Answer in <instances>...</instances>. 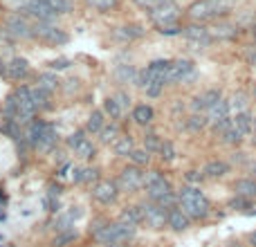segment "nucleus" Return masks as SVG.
Masks as SVG:
<instances>
[{
	"label": "nucleus",
	"instance_id": "nucleus-11",
	"mask_svg": "<svg viewBox=\"0 0 256 247\" xmlns=\"http://www.w3.org/2000/svg\"><path fill=\"white\" fill-rule=\"evenodd\" d=\"M2 34L11 40H31V20L20 11H11L2 20Z\"/></svg>",
	"mask_w": 256,
	"mask_h": 247
},
{
	"label": "nucleus",
	"instance_id": "nucleus-9",
	"mask_svg": "<svg viewBox=\"0 0 256 247\" xmlns=\"http://www.w3.org/2000/svg\"><path fill=\"white\" fill-rule=\"evenodd\" d=\"M144 178H146V169H139V166H135V164H126L124 169L117 173L115 182L121 193L135 196V193L144 191Z\"/></svg>",
	"mask_w": 256,
	"mask_h": 247
},
{
	"label": "nucleus",
	"instance_id": "nucleus-52",
	"mask_svg": "<svg viewBox=\"0 0 256 247\" xmlns=\"http://www.w3.org/2000/svg\"><path fill=\"white\" fill-rule=\"evenodd\" d=\"M243 58H245L247 65L254 67V70H256V45H254V43L247 45V47L243 49Z\"/></svg>",
	"mask_w": 256,
	"mask_h": 247
},
{
	"label": "nucleus",
	"instance_id": "nucleus-54",
	"mask_svg": "<svg viewBox=\"0 0 256 247\" xmlns=\"http://www.w3.org/2000/svg\"><path fill=\"white\" fill-rule=\"evenodd\" d=\"M157 34H162V36H180V34H182V25H178V27H164V29H157Z\"/></svg>",
	"mask_w": 256,
	"mask_h": 247
},
{
	"label": "nucleus",
	"instance_id": "nucleus-46",
	"mask_svg": "<svg viewBox=\"0 0 256 247\" xmlns=\"http://www.w3.org/2000/svg\"><path fill=\"white\" fill-rule=\"evenodd\" d=\"M166 2H171V0H133L135 7H137L139 11H144V13L153 11V9L162 7V4H166Z\"/></svg>",
	"mask_w": 256,
	"mask_h": 247
},
{
	"label": "nucleus",
	"instance_id": "nucleus-55",
	"mask_svg": "<svg viewBox=\"0 0 256 247\" xmlns=\"http://www.w3.org/2000/svg\"><path fill=\"white\" fill-rule=\"evenodd\" d=\"M94 247H135L133 243H115V245H94Z\"/></svg>",
	"mask_w": 256,
	"mask_h": 247
},
{
	"label": "nucleus",
	"instance_id": "nucleus-32",
	"mask_svg": "<svg viewBox=\"0 0 256 247\" xmlns=\"http://www.w3.org/2000/svg\"><path fill=\"white\" fill-rule=\"evenodd\" d=\"M72 153H74L76 160H81V162H85V164H90V162L97 157V153H99V144L92 142V137H85L83 142H81Z\"/></svg>",
	"mask_w": 256,
	"mask_h": 247
},
{
	"label": "nucleus",
	"instance_id": "nucleus-5",
	"mask_svg": "<svg viewBox=\"0 0 256 247\" xmlns=\"http://www.w3.org/2000/svg\"><path fill=\"white\" fill-rule=\"evenodd\" d=\"M137 229L128 223H121V220H110L97 236L92 238L97 245H115V243H133L137 238Z\"/></svg>",
	"mask_w": 256,
	"mask_h": 247
},
{
	"label": "nucleus",
	"instance_id": "nucleus-24",
	"mask_svg": "<svg viewBox=\"0 0 256 247\" xmlns=\"http://www.w3.org/2000/svg\"><path fill=\"white\" fill-rule=\"evenodd\" d=\"M232 193L256 202V178H252V175H241V178H236L232 184Z\"/></svg>",
	"mask_w": 256,
	"mask_h": 247
},
{
	"label": "nucleus",
	"instance_id": "nucleus-3",
	"mask_svg": "<svg viewBox=\"0 0 256 247\" xmlns=\"http://www.w3.org/2000/svg\"><path fill=\"white\" fill-rule=\"evenodd\" d=\"M178 191V207L193 220V223H205L214 214V205H211L209 196L202 191V187H191V184H182Z\"/></svg>",
	"mask_w": 256,
	"mask_h": 247
},
{
	"label": "nucleus",
	"instance_id": "nucleus-8",
	"mask_svg": "<svg viewBox=\"0 0 256 247\" xmlns=\"http://www.w3.org/2000/svg\"><path fill=\"white\" fill-rule=\"evenodd\" d=\"M182 16H184V9L180 7L175 0H171V2L162 4V7L153 9V11H148L146 13V20L151 22L155 29H164V27L182 25Z\"/></svg>",
	"mask_w": 256,
	"mask_h": 247
},
{
	"label": "nucleus",
	"instance_id": "nucleus-43",
	"mask_svg": "<svg viewBox=\"0 0 256 247\" xmlns=\"http://www.w3.org/2000/svg\"><path fill=\"white\" fill-rule=\"evenodd\" d=\"M157 155H160V160L164 162V164H171V162L178 160V148H175V144L171 142V139H164L160 151H157Z\"/></svg>",
	"mask_w": 256,
	"mask_h": 247
},
{
	"label": "nucleus",
	"instance_id": "nucleus-30",
	"mask_svg": "<svg viewBox=\"0 0 256 247\" xmlns=\"http://www.w3.org/2000/svg\"><path fill=\"white\" fill-rule=\"evenodd\" d=\"M137 148V142H135V137L130 133H121L119 137L115 139V144H112V153H115L117 157H126L128 160V155Z\"/></svg>",
	"mask_w": 256,
	"mask_h": 247
},
{
	"label": "nucleus",
	"instance_id": "nucleus-56",
	"mask_svg": "<svg viewBox=\"0 0 256 247\" xmlns=\"http://www.w3.org/2000/svg\"><path fill=\"white\" fill-rule=\"evenodd\" d=\"M247 173H250L252 178H256V162H250V164H247Z\"/></svg>",
	"mask_w": 256,
	"mask_h": 247
},
{
	"label": "nucleus",
	"instance_id": "nucleus-26",
	"mask_svg": "<svg viewBox=\"0 0 256 247\" xmlns=\"http://www.w3.org/2000/svg\"><path fill=\"white\" fill-rule=\"evenodd\" d=\"M117 220H121V223H128V225H133V227H142V225H144L142 202H130V205L121 207Z\"/></svg>",
	"mask_w": 256,
	"mask_h": 247
},
{
	"label": "nucleus",
	"instance_id": "nucleus-16",
	"mask_svg": "<svg viewBox=\"0 0 256 247\" xmlns=\"http://www.w3.org/2000/svg\"><path fill=\"white\" fill-rule=\"evenodd\" d=\"M142 211H144V227L151 232H162L166 229V218H169V209L155 205L151 200H142Z\"/></svg>",
	"mask_w": 256,
	"mask_h": 247
},
{
	"label": "nucleus",
	"instance_id": "nucleus-4",
	"mask_svg": "<svg viewBox=\"0 0 256 247\" xmlns=\"http://www.w3.org/2000/svg\"><path fill=\"white\" fill-rule=\"evenodd\" d=\"M236 4L238 0H193L184 9V16L191 22H218L232 16Z\"/></svg>",
	"mask_w": 256,
	"mask_h": 247
},
{
	"label": "nucleus",
	"instance_id": "nucleus-21",
	"mask_svg": "<svg viewBox=\"0 0 256 247\" xmlns=\"http://www.w3.org/2000/svg\"><path fill=\"white\" fill-rule=\"evenodd\" d=\"M209 31H211L214 43L216 40H218V43H227V40H236L238 36H241V27L234 25V22H227V18L218 20L214 27H209Z\"/></svg>",
	"mask_w": 256,
	"mask_h": 247
},
{
	"label": "nucleus",
	"instance_id": "nucleus-42",
	"mask_svg": "<svg viewBox=\"0 0 256 247\" xmlns=\"http://www.w3.org/2000/svg\"><path fill=\"white\" fill-rule=\"evenodd\" d=\"M151 162H153V153H148L146 148H142V146H137L128 155V164H135V166H139V169H148Z\"/></svg>",
	"mask_w": 256,
	"mask_h": 247
},
{
	"label": "nucleus",
	"instance_id": "nucleus-1",
	"mask_svg": "<svg viewBox=\"0 0 256 247\" xmlns=\"http://www.w3.org/2000/svg\"><path fill=\"white\" fill-rule=\"evenodd\" d=\"M0 115L2 119H9V121H16L18 126L25 128L27 124L38 117L34 108V101H31V85L27 83H18L4 94L2 99V106H0Z\"/></svg>",
	"mask_w": 256,
	"mask_h": 247
},
{
	"label": "nucleus",
	"instance_id": "nucleus-18",
	"mask_svg": "<svg viewBox=\"0 0 256 247\" xmlns=\"http://www.w3.org/2000/svg\"><path fill=\"white\" fill-rule=\"evenodd\" d=\"M146 25L142 22H124V25H115L110 31V36L119 43H135V40L146 36Z\"/></svg>",
	"mask_w": 256,
	"mask_h": 247
},
{
	"label": "nucleus",
	"instance_id": "nucleus-37",
	"mask_svg": "<svg viewBox=\"0 0 256 247\" xmlns=\"http://www.w3.org/2000/svg\"><path fill=\"white\" fill-rule=\"evenodd\" d=\"M76 241H79V232H76V227H70L54 234L52 241H49V247H72Z\"/></svg>",
	"mask_w": 256,
	"mask_h": 247
},
{
	"label": "nucleus",
	"instance_id": "nucleus-15",
	"mask_svg": "<svg viewBox=\"0 0 256 247\" xmlns=\"http://www.w3.org/2000/svg\"><path fill=\"white\" fill-rule=\"evenodd\" d=\"M2 76L7 81H13V83L18 85V83H25L27 79H31L34 72H31V65L25 56H11L9 61H4Z\"/></svg>",
	"mask_w": 256,
	"mask_h": 247
},
{
	"label": "nucleus",
	"instance_id": "nucleus-35",
	"mask_svg": "<svg viewBox=\"0 0 256 247\" xmlns=\"http://www.w3.org/2000/svg\"><path fill=\"white\" fill-rule=\"evenodd\" d=\"M207 128H209V119H207L205 112H191V115L184 119V130L191 135L205 133Z\"/></svg>",
	"mask_w": 256,
	"mask_h": 247
},
{
	"label": "nucleus",
	"instance_id": "nucleus-2",
	"mask_svg": "<svg viewBox=\"0 0 256 247\" xmlns=\"http://www.w3.org/2000/svg\"><path fill=\"white\" fill-rule=\"evenodd\" d=\"M22 142H25L27 151L49 155V153L61 144V135H58V128L52 121L36 117L31 124H27L25 128H22Z\"/></svg>",
	"mask_w": 256,
	"mask_h": 247
},
{
	"label": "nucleus",
	"instance_id": "nucleus-45",
	"mask_svg": "<svg viewBox=\"0 0 256 247\" xmlns=\"http://www.w3.org/2000/svg\"><path fill=\"white\" fill-rule=\"evenodd\" d=\"M85 137H90V135H88V133H85V130H83V126H81V128L72 130V133H70V135H67V137H65V146H67V148H70V151H74V148H76V146H79V144H81V142H83V139H85Z\"/></svg>",
	"mask_w": 256,
	"mask_h": 247
},
{
	"label": "nucleus",
	"instance_id": "nucleus-7",
	"mask_svg": "<svg viewBox=\"0 0 256 247\" xmlns=\"http://www.w3.org/2000/svg\"><path fill=\"white\" fill-rule=\"evenodd\" d=\"M169 193H175V187L160 169H146V178H144V200L160 202Z\"/></svg>",
	"mask_w": 256,
	"mask_h": 247
},
{
	"label": "nucleus",
	"instance_id": "nucleus-12",
	"mask_svg": "<svg viewBox=\"0 0 256 247\" xmlns=\"http://www.w3.org/2000/svg\"><path fill=\"white\" fill-rule=\"evenodd\" d=\"M92 191H90V198H92V202H97L99 207H112L117 205V200H119L121 191L119 187H117L115 178H101L97 184H92Z\"/></svg>",
	"mask_w": 256,
	"mask_h": 247
},
{
	"label": "nucleus",
	"instance_id": "nucleus-34",
	"mask_svg": "<svg viewBox=\"0 0 256 247\" xmlns=\"http://www.w3.org/2000/svg\"><path fill=\"white\" fill-rule=\"evenodd\" d=\"M121 133H124V130H121L119 121H108V124L101 128V133L97 135V144L99 146H112L115 139L119 137Z\"/></svg>",
	"mask_w": 256,
	"mask_h": 247
},
{
	"label": "nucleus",
	"instance_id": "nucleus-47",
	"mask_svg": "<svg viewBox=\"0 0 256 247\" xmlns=\"http://www.w3.org/2000/svg\"><path fill=\"white\" fill-rule=\"evenodd\" d=\"M112 97H115V99H117V103H119V106L124 108V112H128L130 108L135 106V103H133V97H130V92H128V90H124V88H119L115 94H112Z\"/></svg>",
	"mask_w": 256,
	"mask_h": 247
},
{
	"label": "nucleus",
	"instance_id": "nucleus-41",
	"mask_svg": "<svg viewBox=\"0 0 256 247\" xmlns=\"http://www.w3.org/2000/svg\"><path fill=\"white\" fill-rule=\"evenodd\" d=\"M250 103H252V94L245 92V90H236L229 99V106H232V115L234 112H243V110H250Z\"/></svg>",
	"mask_w": 256,
	"mask_h": 247
},
{
	"label": "nucleus",
	"instance_id": "nucleus-44",
	"mask_svg": "<svg viewBox=\"0 0 256 247\" xmlns=\"http://www.w3.org/2000/svg\"><path fill=\"white\" fill-rule=\"evenodd\" d=\"M252 205H254L252 200H247V198H243V196H234V193H232V198L225 202V207H227L229 211H247V209H252Z\"/></svg>",
	"mask_w": 256,
	"mask_h": 247
},
{
	"label": "nucleus",
	"instance_id": "nucleus-57",
	"mask_svg": "<svg viewBox=\"0 0 256 247\" xmlns=\"http://www.w3.org/2000/svg\"><path fill=\"white\" fill-rule=\"evenodd\" d=\"M250 94H252V101L256 103V81H254V83H252V92H250Z\"/></svg>",
	"mask_w": 256,
	"mask_h": 247
},
{
	"label": "nucleus",
	"instance_id": "nucleus-22",
	"mask_svg": "<svg viewBox=\"0 0 256 247\" xmlns=\"http://www.w3.org/2000/svg\"><path fill=\"white\" fill-rule=\"evenodd\" d=\"M193 225V220L189 218L187 214H184L180 207H173V209H169V218H166V229L173 234H184L189 232Z\"/></svg>",
	"mask_w": 256,
	"mask_h": 247
},
{
	"label": "nucleus",
	"instance_id": "nucleus-33",
	"mask_svg": "<svg viewBox=\"0 0 256 247\" xmlns=\"http://www.w3.org/2000/svg\"><path fill=\"white\" fill-rule=\"evenodd\" d=\"M83 4L88 9H92L94 13H101V16L117 13L121 9V0H83Z\"/></svg>",
	"mask_w": 256,
	"mask_h": 247
},
{
	"label": "nucleus",
	"instance_id": "nucleus-40",
	"mask_svg": "<svg viewBox=\"0 0 256 247\" xmlns=\"http://www.w3.org/2000/svg\"><path fill=\"white\" fill-rule=\"evenodd\" d=\"M162 142H164V137H162L160 133H157L155 128H144V137H142V148H146L148 153H153V155H157V151H160Z\"/></svg>",
	"mask_w": 256,
	"mask_h": 247
},
{
	"label": "nucleus",
	"instance_id": "nucleus-50",
	"mask_svg": "<svg viewBox=\"0 0 256 247\" xmlns=\"http://www.w3.org/2000/svg\"><path fill=\"white\" fill-rule=\"evenodd\" d=\"M108 223H110V220H108L106 216H97V218H92V220H90V227H88V236L94 238L103 227H106Z\"/></svg>",
	"mask_w": 256,
	"mask_h": 247
},
{
	"label": "nucleus",
	"instance_id": "nucleus-61",
	"mask_svg": "<svg viewBox=\"0 0 256 247\" xmlns=\"http://www.w3.org/2000/svg\"><path fill=\"white\" fill-rule=\"evenodd\" d=\"M254 130H256V112H254Z\"/></svg>",
	"mask_w": 256,
	"mask_h": 247
},
{
	"label": "nucleus",
	"instance_id": "nucleus-14",
	"mask_svg": "<svg viewBox=\"0 0 256 247\" xmlns=\"http://www.w3.org/2000/svg\"><path fill=\"white\" fill-rule=\"evenodd\" d=\"M182 36L189 45H193L196 49H205L209 45H214V38H211V31L205 22H191L189 20L187 25H182Z\"/></svg>",
	"mask_w": 256,
	"mask_h": 247
},
{
	"label": "nucleus",
	"instance_id": "nucleus-62",
	"mask_svg": "<svg viewBox=\"0 0 256 247\" xmlns=\"http://www.w3.org/2000/svg\"><path fill=\"white\" fill-rule=\"evenodd\" d=\"M250 247H256V245H250Z\"/></svg>",
	"mask_w": 256,
	"mask_h": 247
},
{
	"label": "nucleus",
	"instance_id": "nucleus-48",
	"mask_svg": "<svg viewBox=\"0 0 256 247\" xmlns=\"http://www.w3.org/2000/svg\"><path fill=\"white\" fill-rule=\"evenodd\" d=\"M202 182H205V173H202V169H189L187 173H184V184L200 187Z\"/></svg>",
	"mask_w": 256,
	"mask_h": 247
},
{
	"label": "nucleus",
	"instance_id": "nucleus-28",
	"mask_svg": "<svg viewBox=\"0 0 256 247\" xmlns=\"http://www.w3.org/2000/svg\"><path fill=\"white\" fill-rule=\"evenodd\" d=\"M137 74H139V67L130 65V63L117 65L115 70H112V79H115V83H119L121 88H124V85H135L137 83Z\"/></svg>",
	"mask_w": 256,
	"mask_h": 247
},
{
	"label": "nucleus",
	"instance_id": "nucleus-53",
	"mask_svg": "<svg viewBox=\"0 0 256 247\" xmlns=\"http://www.w3.org/2000/svg\"><path fill=\"white\" fill-rule=\"evenodd\" d=\"M43 205H45V211H49V214H61V209H58V198L45 196L43 198Z\"/></svg>",
	"mask_w": 256,
	"mask_h": 247
},
{
	"label": "nucleus",
	"instance_id": "nucleus-31",
	"mask_svg": "<svg viewBox=\"0 0 256 247\" xmlns=\"http://www.w3.org/2000/svg\"><path fill=\"white\" fill-rule=\"evenodd\" d=\"M108 124V117L103 115V110L101 108H94L92 112L88 115V119H85V124H83V130L88 135H94L97 137L99 133H101V128Z\"/></svg>",
	"mask_w": 256,
	"mask_h": 247
},
{
	"label": "nucleus",
	"instance_id": "nucleus-36",
	"mask_svg": "<svg viewBox=\"0 0 256 247\" xmlns=\"http://www.w3.org/2000/svg\"><path fill=\"white\" fill-rule=\"evenodd\" d=\"M232 117V106H229V99H220L209 112H207V119H209V126L211 124H218V121H225Z\"/></svg>",
	"mask_w": 256,
	"mask_h": 247
},
{
	"label": "nucleus",
	"instance_id": "nucleus-27",
	"mask_svg": "<svg viewBox=\"0 0 256 247\" xmlns=\"http://www.w3.org/2000/svg\"><path fill=\"white\" fill-rule=\"evenodd\" d=\"M34 85H36V88H43V90H47V92L54 94L56 90L63 88V81H61V76H58L56 72L43 70V72H38V74H34Z\"/></svg>",
	"mask_w": 256,
	"mask_h": 247
},
{
	"label": "nucleus",
	"instance_id": "nucleus-39",
	"mask_svg": "<svg viewBox=\"0 0 256 247\" xmlns=\"http://www.w3.org/2000/svg\"><path fill=\"white\" fill-rule=\"evenodd\" d=\"M101 110H103V115H106L110 121H121V119H124V115H126L124 108L117 103V99L112 97V94H108V97L101 101Z\"/></svg>",
	"mask_w": 256,
	"mask_h": 247
},
{
	"label": "nucleus",
	"instance_id": "nucleus-20",
	"mask_svg": "<svg viewBox=\"0 0 256 247\" xmlns=\"http://www.w3.org/2000/svg\"><path fill=\"white\" fill-rule=\"evenodd\" d=\"M232 171H234V166L229 164V160H223V157H214V160H209L202 166L205 180H225Z\"/></svg>",
	"mask_w": 256,
	"mask_h": 247
},
{
	"label": "nucleus",
	"instance_id": "nucleus-10",
	"mask_svg": "<svg viewBox=\"0 0 256 247\" xmlns=\"http://www.w3.org/2000/svg\"><path fill=\"white\" fill-rule=\"evenodd\" d=\"M198 76L196 72V63L191 58H171V65L166 70V88L169 85H184L189 81H193Z\"/></svg>",
	"mask_w": 256,
	"mask_h": 247
},
{
	"label": "nucleus",
	"instance_id": "nucleus-19",
	"mask_svg": "<svg viewBox=\"0 0 256 247\" xmlns=\"http://www.w3.org/2000/svg\"><path fill=\"white\" fill-rule=\"evenodd\" d=\"M130 121L139 128H151L155 124V108L146 101H139L130 108Z\"/></svg>",
	"mask_w": 256,
	"mask_h": 247
},
{
	"label": "nucleus",
	"instance_id": "nucleus-59",
	"mask_svg": "<svg viewBox=\"0 0 256 247\" xmlns=\"http://www.w3.org/2000/svg\"><path fill=\"white\" fill-rule=\"evenodd\" d=\"M250 142H252V146H254V148H256V130H254V133H252V135H250Z\"/></svg>",
	"mask_w": 256,
	"mask_h": 247
},
{
	"label": "nucleus",
	"instance_id": "nucleus-60",
	"mask_svg": "<svg viewBox=\"0 0 256 247\" xmlns=\"http://www.w3.org/2000/svg\"><path fill=\"white\" fill-rule=\"evenodd\" d=\"M252 38H254V45H256V25L252 27Z\"/></svg>",
	"mask_w": 256,
	"mask_h": 247
},
{
	"label": "nucleus",
	"instance_id": "nucleus-58",
	"mask_svg": "<svg viewBox=\"0 0 256 247\" xmlns=\"http://www.w3.org/2000/svg\"><path fill=\"white\" fill-rule=\"evenodd\" d=\"M250 245H256V229L250 234Z\"/></svg>",
	"mask_w": 256,
	"mask_h": 247
},
{
	"label": "nucleus",
	"instance_id": "nucleus-29",
	"mask_svg": "<svg viewBox=\"0 0 256 247\" xmlns=\"http://www.w3.org/2000/svg\"><path fill=\"white\" fill-rule=\"evenodd\" d=\"M232 124L236 130H241L245 137H250L254 133V112L252 110H243V112H234L232 115Z\"/></svg>",
	"mask_w": 256,
	"mask_h": 247
},
{
	"label": "nucleus",
	"instance_id": "nucleus-49",
	"mask_svg": "<svg viewBox=\"0 0 256 247\" xmlns=\"http://www.w3.org/2000/svg\"><path fill=\"white\" fill-rule=\"evenodd\" d=\"M47 2L56 16H65V13L72 11V0H47Z\"/></svg>",
	"mask_w": 256,
	"mask_h": 247
},
{
	"label": "nucleus",
	"instance_id": "nucleus-38",
	"mask_svg": "<svg viewBox=\"0 0 256 247\" xmlns=\"http://www.w3.org/2000/svg\"><path fill=\"white\" fill-rule=\"evenodd\" d=\"M218 139H220V144H223V146H227V148H232V151H236V148H241L243 144H245L247 137L241 133V130L234 128V124H232L223 135H220Z\"/></svg>",
	"mask_w": 256,
	"mask_h": 247
},
{
	"label": "nucleus",
	"instance_id": "nucleus-17",
	"mask_svg": "<svg viewBox=\"0 0 256 247\" xmlns=\"http://www.w3.org/2000/svg\"><path fill=\"white\" fill-rule=\"evenodd\" d=\"M223 99V90L220 88H205L198 94H193L191 101H189V110L191 112H209L216 103Z\"/></svg>",
	"mask_w": 256,
	"mask_h": 247
},
{
	"label": "nucleus",
	"instance_id": "nucleus-51",
	"mask_svg": "<svg viewBox=\"0 0 256 247\" xmlns=\"http://www.w3.org/2000/svg\"><path fill=\"white\" fill-rule=\"evenodd\" d=\"M74 63L70 61V58H54V61L47 63V70L52 72H61V70H67V67H72Z\"/></svg>",
	"mask_w": 256,
	"mask_h": 247
},
{
	"label": "nucleus",
	"instance_id": "nucleus-23",
	"mask_svg": "<svg viewBox=\"0 0 256 247\" xmlns=\"http://www.w3.org/2000/svg\"><path fill=\"white\" fill-rule=\"evenodd\" d=\"M99 180H101V169L92 166V164L79 166V169H74V173H72V182L79 184V187H92Z\"/></svg>",
	"mask_w": 256,
	"mask_h": 247
},
{
	"label": "nucleus",
	"instance_id": "nucleus-13",
	"mask_svg": "<svg viewBox=\"0 0 256 247\" xmlns=\"http://www.w3.org/2000/svg\"><path fill=\"white\" fill-rule=\"evenodd\" d=\"M18 11L27 16L31 22H56V13L49 7L47 0H22Z\"/></svg>",
	"mask_w": 256,
	"mask_h": 247
},
{
	"label": "nucleus",
	"instance_id": "nucleus-25",
	"mask_svg": "<svg viewBox=\"0 0 256 247\" xmlns=\"http://www.w3.org/2000/svg\"><path fill=\"white\" fill-rule=\"evenodd\" d=\"M31 101H34V108H36V112H38V117L54 110V94L43 88L31 85Z\"/></svg>",
	"mask_w": 256,
	"mask_h": 247
},
{
	"label": "nucleus",
	"instance_id": "nucleus-6",
	"mask_svg": "<svg viewBox=\"0 0 256 247\" xmlns=\"http://www.w3.org/2000/svg\"><path fill=\"white\" fill-rule=\"evenodd\" d=\"M31 40L45 47H63L70 43V34L56 22H31Z\"/></svg>",
	"mask_w": 256,
	"mask_h": 247
}]
</instances>
